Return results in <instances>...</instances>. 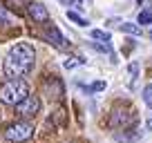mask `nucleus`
<instances>
[{
    "mask_svg": "<svg viewBox=\"0 0 152 143\" xmlns=\"http://www.w3.org/2000/svg\"><path fill=\"white\" fill-rule=\"evenodd\" d=\"M34 61H36V52L29 43H18L9 49V54L5 56V63H2V69L5 74L11 78V81H20L25 74H29L34 67Z\"/></svg>",
    "mask_w": 152,
    "mask_h": 143,
    "instance_id": "nucleus-1",
    "label": "nucleus"
},
{
    "mask_svg": "<svg viewBox=\"0 0 152 143\" xmlns=\"http://www.w3.org/2000/svg\"><path fill=\"white\" fill-rule=\"evenodd\" d=\"M29 96V85L20 78V81H7L0 85V101L5 105H20Z\"/></svg>",
    "mask_w": 152,
    "mask_h": 143,
    "instance_id": "nucleus-2",
    "label": "nucleus"
},
{
    "mask_svg": "<svg viewBox=\"0 0 152 143\" xmlns=\"http://www.w3.org/2000/svg\"><path fill=\"white\" fill-rule=\"evenodd\" d=\"M5 141L9 143H23V141H29L34 136V125L31 123H25V121H18V123H11L5 128L2 132Z\"/></svg>",
    "mask_w": 152,
    "mask_h": 143,
    "instance_id": "nucleus-3",
    "label": "nucleus"
},
{
    "mask_svg": "<svg viewBox=\"0 0 152 143\" xmlns=\"http://www.w3.org/2000/svg\"><path fill=\"white\" fill-rule=\"evenodd\" d=\"M134 121H137V112H134V107H130L125 103H119L112 110V116H110V125L112 128H128L130 130V125H134Z\"/></svg>",
    "mask_w": 152,
    "mask_h": 143,
    "instance_id": "nucleus-4",
    "label": "nucleus"
},
{
    "mask_svg": "<svg viewBox=\"0 0 152 143\" xmlns=\"http://www.w3.org/2000/svg\"><path fill=\"white\" fill-rule=\"evenodd\" d=\"M38 110H40V98L38 96H27L20 105H16V112L20 116H34L38 114Z\"/></svg>",
    "mask_w": 152,
    "mask_h": 143,
    "instance_id": "nucleus-5",
    "label": "nucleus"
},
{
    "mask_svg": "<svg viewBox=\"0 0 152 143\" xmlns=\"http://www.w3.org/2000/svg\"><path fill=\"white\" fill-rule=\"evenodd\" d=\"M43 92L49 96L52 101H58L63 96V83H61V78H56V76H49L47 81H45V85H43Z\"/></svg>",
    "mask_w": 152,
    "mask_h": 143,
    "instance_id": "nucleus-6",
    "label": "nucleus"
},
{
    "mask_svg": "<svg viewBox=\"0 0 152 143\" xmlns=\"http://www.w3.org/2000/svg\"><path fill=\"white\" fill-rule=\"evenodd\" d=\"M45 38H47L54 47H65V45H67V40L63 38V34L58 31L56 27H47V29H45Z\"/></svg>",
    "mask_w": 152,
    "mask_h": 143,
    "instance_id": "nucleus-7",
    "label": "nucleus"
},
{
    "mask_svg": "<svg viewBox=\"0 0 152 143\" xmlns=\"http://www.w3.org/2000/svg\"><path fill=\"white\" fill-rule=\"evenodd\" d=\"M29 16H31L36 23H45V20L49 18V14H47V9H45L40 2H31L29 5Z\"/></svg>",
    "mask_w": 152,
    "mask_h": 143,
    "instance_id": "nucleus-8",
    "label": "nucleus"
},
{
    "mask_svg": "<svg viewBox=\"0 0 152 143\" xmlns=\"http://www.w3.org/2000/svg\"><path fill=\"white\" fill-rule=\"evenodd\" d=\"M125 132H128V134H114V139L121 141V143H130V141H137V139L141 136L139 130H125Z\"/></svg>",
    "mask_w": 152,
    "mask_h": 143,
    "instance_id": "nucleus-9",
    "label": "nucleus"
},
{
    "mask_svg": "<svg viewBox=\"0 0 152 143\" xmlns=\"http://www.w3.org/2000/svg\"><path fill=\"white\" fill-rule=\"evenodd\" d=\"M67 18H69L72 23H76L78 27H87V20H85V18H81V16L76 14V11H67Z\"/></svg>",
    "mask_w": 152,
    "mask_h": 143,
    "instance_id": "nucleus-10",
    "label": "nucleus"
},
{
    "mask_svg": "<svg viewBox=\"0 0 152 143\" xmlns=\"http://www.w3.org/2000/svg\"><path fill=\"white\" fill-rule=\"evenodd\" d=\"M92 38H94V40H103V43H110V34L103 31V29H92Z\"/></svg>",
    "mask_w": 152,
    "mask_h": 143,
    "instance_id": "nucleus-11",
    "label": "nucleus"
},
{
    "mask_svg": "<svg viewBox=\"0 0 152 143\" xmlns=\"http://www.w3.org/2000/svg\"><path fill=\"white\" fill-rule=\"evenodd\" d=\"M121 29H123L125 34H132V36H141V27H137V25L123 23V25H121Z\"/></svg>",
    "mask_w": 152,
    "mask_h": 143,
    "instance_id": "nucleus-12",
    "label": "nucleus"
},
{
    "mask_svg": "<svg viewBox=\"0 0 152 143\" xmlns=\"http://www.w3.org/2000/svg\"><path fill=\"white\" fill-rule=\"evenodd\" d=\"M92 47L101 54H112V45H107V43H92Z\"/></svg>",
    "mask_w": 152,
    "mask_h": 143,
    "instance_id": "nucleus-13",
    "label": "nucleus"
},
{
    "mask_svg": "<svg viewBox=\"0 0 152 143\" xmlns=\"http://www.w3.org/2000/svg\"><path fill=\"white\" fill-rule=\"evenodd\" d=\"M139 23H141V25H150V23H152V9L141 11V16H139Z\"/></svg>",
    "mask_w": 152,
    "mask_h": 143,
    "instance_id": "nucleus-14",
    "label": "nucleus"
},
{
    "mask_svg": "<svg viewBox=\"0 0 152 143\" xmlns=\"http://www.w3.org/2000/svg\"><path fill=\"white\" fill-rule=\"evenodd\" d=\"M143 101H145V105L148 107H152V83L143 90Z\"/></svg>",
    "mask_w": 152,
    "mask_h": 143,
    "instance_id": "nucleus-15",
    "label": "nucleus"
},
{
    "mask_svg": "<svg viewBox=\"0 0 152 143\" xmlns=\"http://www.w3.org/2000/svg\"><path fill=\"white\" fill-rule=\"evenodd\" d=\"M81 87H83L85 92H101V90H105V83L99 81V83H94V85H90V87H87V85H81Z\"/></svg>",
    "mask_w": 152,
    "mask_h": 143,
    "instance_id": "nucleus-16",
    "label": "nucleus"
},
{
    "mask_svg": "<svg viewBox=\"0 0 152 143\" xmlns=\"http://www.w3.org/2000/svg\"><path fill=\"white\" fill-rule=\"evenodd\" d=\"M83 63H85L83 58H67V61H65V67H67V69H74L76 65H83Z\"/></svg>",
    "mask_w": 152,
    "mask_h": 143,
    "instance_id": "nucleus-17",
    "label": "nucleus"
},
{
    "mask_svg": "<svg viewBox=\"0 0 152 143\" xmlns=\"http://www.w3.org/2000/svg\"><path fill=\"white\" fill-rule=\"evenodd\" d=\"M7 23H9V14L0 7V25H7Z\"/></svg>",
    "mask_w": 152,
    "mask_h": 143,
    "instance_id": "nucleus-18",
    "label": "nucleus"
},
{
    "mask_svg": "<svg viewBox=\"0 0 152 143\" xmlns=\"http://www.w3.org/2000/svg\"><path fill=\"white\" fill-rule=\"evenodd\" d=\"M148 130H152V119H150V121H148Z\"/></svg>",
    "mask_w": 152,
    "mask_h": 143,
    "instance_id": "nucleus-19",
    "label": "nucleus"
}]
</instances>
